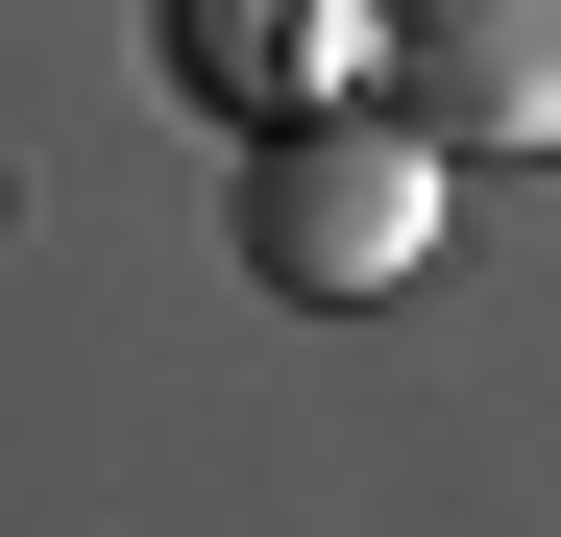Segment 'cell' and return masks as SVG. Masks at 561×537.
I'll list each match as a JSON object with an SVG mask.
<instances>
[{
    "label": "cell",
    "mask_w": 561,
    "mask_h": 537,
    "mask_svg": "<svg viewBox=\"0 0 561 537\" xmlns=\"http://www.w3.org/2000/svg\"><path fill=\"white\" fill-rule=\"evenodd\" d=\"M439 123H391V99H294V123H244V196H220V244H244V294H294V318H366V294H415V244H439Z\"/></svg>",
    "instance_id": "1"
},
{
    "label": "cell",
    "mask_w": 561,
    "mask_h": 537,
    "mask_svg": "<svg viewBox=\"0 0 561 537\" xmlns=\"http://www.w3.org/2000/svg\"><path fill=\"white\" fill-rule=\"evenodd\" d=\"M342 49H366V0H171V73H220L244 123L342 99Z\"/></svg>",
    "instance_id": "3"
},
{
    "label": "cell",
    "mask_w": 561,
    "mask_h": 537,
    "mask_svg": "<svg viewBox=\"0 0 561 537\" xmlns=\"http://www.w3.org/2000/svg\"><path fill=\"white\" fill-rule=\"evenodd\" d=\"M366 73L439 147H561V0H366Z\"/></svg>",
    "instance_id": "2"
}]
</instances>
